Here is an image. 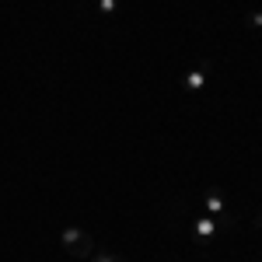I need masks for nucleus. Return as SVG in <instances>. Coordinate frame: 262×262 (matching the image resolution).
<instances>
[{
  "label": "nucleus",
  "mask_w": 262,
  "mask_h": 262,
  "mask_svg": "<svg viewBox=\"0 0 262 262\" xmlns=\"http://www.w3.org/2000/svg\"><path fill=\"white\" fill-rule=\"evenodd\" d=\"M60 245L67 248V255H74V259H91L95 255V238L81 231V227H67L60 234Z\"/></svg>",
  "instance_id": "f257e3e1"
},
{
  "label": "nucleus",
  "mask_w": 262,
  "mask_h": 262,
  "mask_svg": "<svg viewBox=\"0 0 262 262\" xmlns=\"http://www.w3.org/2000/svg\"><path fill=\"white\" fill-rule=\"evenodd\" d=\"M231 224L234 221H231L227 213H224V217H210V213H206V217H196V224H192V238H196V242H210L221 227H231Z\"/></svg>",
  "instance_id": "f03ea898"
},
{
  "label": "nucleus",
  "mask_w": 262,
  "mask_h": 262,
  "mask_svg": "<svg viewBox=\"0 0 262 262\" xmlns=\"http://www.w3.org/2000/svg\"><path fill=\"white\" fill-rule=\"evenodd\" d=\"M203 203H206V213H210V217H224V213H227V210H224V192L221 189H206Z\"/></svg>",
  "instance_id": "7ed1b4c3"
},
{
  "label": "nucleus",
  "mask_w": 262,
  "mask_h": 262,
  "mask_svg": "<svg viewBox=\"0 0 262 262\" xmlns=\"http://www.w3.org/2000/svg\"><path fill=\"white\" fill-rule=\"evenodd\" d=\"M185 88H189V91H200L203 84H206V70H189V74H185Z\"/></svg>",
  "instance_id": "20e7f679"
},
{
  "label": "nucleus",
  "mask_w": 262,
  "mask_h": 262,
  "mask_svg": "<svg viewBox=\"0 0 262 262\" xmlns=\"http://www.w3.org/2000/svg\"><path fill=\"white\" fill-rule=\"evenodd\" d=\"M98 11L101 14H116L119 11V0H98Z\"/></svg>",
  "instance_id": "39448f33"
},
{
  "label": "nucleus",
  "mask_w": 262,
  "mask_h": 262,
  "mask_svg": "<svg viewBox=\"0 0 262 262\" xmlns=\"http://www.w3.org/2000/svg\"><path fill=\"white\" fill-rule=\"evenodd\" d=\"M91 262H122V259L112 255V252H98V255H91Z\"/></svg>",
  "instance_id": "423d86ee"
},
{
  "label": "nucleus",
  "mask_w": 262,
  "mask_h": 262,
  "mask_svg": "<svg viewBox=\"0 0 262 262\" xmlns=\"http://www.w3.org/2000/svg\"><path fill=\"white\" fill-rule=\"evenodd\" d=\"M248 25H252V28H262V11H252V14H248Z\"/></svg>",
  "instance_id": "0eeeda50"
},
{
  "label": "nucleus",
  "mask_w": 262,
  "mask_h": 262,
  "mask_svg": "<svg viewBox=\"0 0 262 262\" xmlns=\"http://www.w3.org/2000/svg\"><path fill=\"white\" fill-rule=\"evenodd\" d=\"M255 227H262V213H259V217H255Z\"/></svg>",
  "instance_id": "6e6552de"
}]
</instances>
